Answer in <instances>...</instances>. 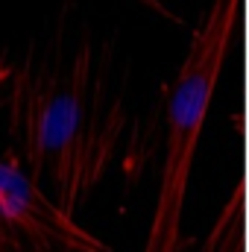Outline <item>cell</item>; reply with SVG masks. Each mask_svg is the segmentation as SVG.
Listing matches in <instances>:
<instances>
[{"label":"cell","instance_id":"obj_1","mask_svg":"<svg viewBox=\"0 0 249 252\" xmlns=\"http://www.w3.org/2000/svg\"><path fill=\"white\" fill-rule=\"evenodd\" d=\"M106 64L88 41L64 59L0 56V121L9 153L70 214L115 164L129 124Z\"/></svg>","mask_w":249,"mask_h":252},{"label":"cell","instance_id":"obj_2","mask_svg":"<svg viewBox=\"0 0 249 252\" xmlns=\"http://www.w3.org/2000/svg\"><path fill=\"white\" fill-rule=\"evenodd\" d=\"M244 0H211L205 18L190 32L187 53L167 91L164 109V161L156 193V208L150 217V229L141 252H185L187 238L182 229L185 199L190 185V170L196 158V147L211 112V100L229 50L238 35Z\"/></svg>","mask_w":249,"mask_h":252},{"label":"cell","instance_id":"obj_3","mask_svg":"<svg viewBox=\"0 0 249 252\" xmlns=\"http://www.w3.org/2000/svg\"><path fill=\"white\" fill-rule=\"evenodd\" d=\"M0 226L62 252H112L12 156L0 158Z\"/></svg>","mask_w":249,"mask_h":252},{"label":"cell","instance_id":"obj_4","mask_svg":"<svg viewBox=\"0 0 249 252\" xmlns=\"http://www.w3.org/2000/svg\"><path fill=\"white\" fill-rule=\"evenodd\" d=\"M196 252H247V176H241L226 193Z\"/></svg>","mask_w":249,"mask_h":252},{"label":"cell","instance_id":"obj_5","mask_svg":"<svg viewBox=\"0 0 249 252\" xmlns=\"http://www.w3.org/2000/svg\"><path fill=\"white\" fill-rule=\"evenodd\" d=\"M0 252H62V250H53L47 244H35V241L0 226Z\"/></svg>","mask_w":249,"mask_h":252},{"label":"cell","instance_id":"obj_6","mask_svg":"<svg viewBox=\"0 0 249 252\" xmlns=\"http://www.w3.org/2000/svg\"><path fill=\"white\" fill-rule=\"evenodd\" d=\"M138 3H144V6H147V9H153V12H156V15H161V18H167V21H173V24H179V21H182V18H179V15H173V12H170V9H167V6H164V3H161V0H138Z\"/></svg>","mask_w":249,"mask_h":252},{"label":"cell","instance_id":"obj_7","mask_svg":"<svg viewBox=\"0 0 249 252\" xmlns=\"http://www.w3.org/2000/svg\"><path fill=\"white\" fill-rule=\"evenodd\" d=\"M247 167H249V109H247Z\"/></svg>","mask_w":249,"mask_h":252},{"label":"cell","instance_id":"obj_8","mask_svg":"<svg viewBox=\"0 0 249 252\" xmlns=\"http://www.w3.org/2000/svg\"><path fill=\"white\" fill-rule=\"evenodd\" d=\"M247 94H249V44H247Z\"/></svg>","mask_w":249,"mask_h":252},{"label":"cell","instance_id":"obj_9","mask_svg":"<svg viewBox=\"0 0 249 252\" xmlns=\"http://www.w3.org/2000/svg\"><path fill=\"white\" fill-rule=\"evenodd\" d=\"M247 3V30H249V0H244Z\"/></svg>","mask_w":249,"mask_h":252}]
</instances>
